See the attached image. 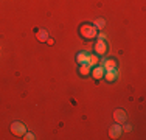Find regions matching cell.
Listing matches in <instances>:
<instances>
[{"label": "cell", "instance_id": "1", "mask_svg": "<svg viewBox=\"0 0 146 140\" xmlns=\"http://www.w3.org/2000/svg\"><path fill=\"white\" fill-rule=\"evenodd\" d=\"M79 34H81L84 39H93V37L98 36V33H96V27L90 25V23L81 25V28H79Z\"/></svg>", "mask_w": 146, "mask_h": 140}, {"label": "cell", "instance_id": "7", "mask_svg": "<svg viewBox=\"0 0 146 140\" xmlns=\"http://www.w3.org/2000/svg\"><path fill=\"white\" fill-rule=\"evenodd\" d=\"M89 58H90V53H87V51H79L78 56H76V62H78L79 65L89 64Z\"/></svg>", "mask_w": 146, "mask_h": 140}, {"label": "cell", "instance_id": "4", "mask_svg": "<svg viewBox=\"0 0 146 140\" xmlns=\"http://www.w3.org/2000/svg\"><path fill=\"white\" fill-rule=\"evenodd\" d=\"M113 120H115V123H124V121L127 120V114L126 111L123 109H117L113 112Z\"/></svg>", "mask_w": 146, "mask_h": 140}, {"label": "cell", "instance_id": "13", "mask_svg": "<svg viewBox=\"0 0 146 140\" xmlns=\"http://www.w3.org/2000/svg\"><path fill=\"white\" fill-rule=\"evenodd\" d=\"M93 25H95L96 28H100V30H103V28L106 27V20H104L103 17H100V19H96L95 22H93Z\"/></svg>", "mask_w": 146, "mask_h": 140}, {"label": "cell", "instance_id": "6", "mask_svg": "<svg viewBox=\"0 0 146 140\" xmlns=\"http://www.w3.org/2000/svg\"><path fill=\"white\" fill-rule=\"evenodd\" d=\"M121 132H123V129H121V126L120 125H112L109 128V135L112 139H118L121 135Z\"/></svg>", "mask_w": 146, "mask_h": 140}, {"label": "cell", "instance_id": "15", "mask_svg": "<svg viewBox=\"0 0 146 140\" xmlns=\"http://www.w3.org/2000/svg\"><path fill=\"white\" fill-rule=\"evenodd\" d=\"M25 139L27 140H33L34 139V134H33V132H25Z\"/></svg>", "mask_w": 146, "mask_h": 140}, {"label": "cell", "instance_id": "14", "mask_svg": "<svg viewBox=\"0 0 146 140\" xmlns=\"http://www.w3.org/2000/svg\"><path fill=\"white\" fill-rule=\"evenodd\" d=\"M121 129H123L124 132H131L132 131V126L131 125H124V126H121Z\"/></svg>", "mask_w": 146, "mask_h": 140}, {"label": "cell", "instance_id": "10", "mask_svg": "<svg viewBox=\"0 0 146 140\" xmlns=\"http://www.w3.org/2000/svg\"><path fill=\"white\" fill-rule=\"evenodd\" d=\"M103 67L104 70H109V69H117V62L115 59H106V61H103Z\"/></svg>", "mask_w": 146, "mask_h": 140}, {"label": "cell", "instance_id": "12", "mask_svg": "<svg viewBox=\"0 0 146 140\" xmlns=\"http://www.w3.org/2000/svg\"><path fill=\"white\" fill-rule=\"evenodd\" d=\"M79 73H81L82 76H87L89 73H90V67H89V64H81V65H79Z\"/></svg>", "mask_w": 146, "mask_h": 140}, {"label": "cell", "instance_id": "16", "mask_svg": "<svg viewBox=\"0 0 146 140\" xmlns=\"http://www.w3.org/2000/svg\"><path fill=\"white\" fill-rule=\"evenodd\" d=\"M98 39H101V41H104V39H106V34H104V33H100Z\"/></svg>", "mask_w": 146, "mask_h": 140}, {"label": "cell", "instance_id": "9", "mask_svg": "<svg viewBox=\"0 0 146 140\" xmlns=\"http://www.w3.org/2000/svg\"><path fill=\"white\" fill-rule=\"evenodd\" d=\"M36 37H37V41H40V42H47L48 31L47 30H37L36 31Z\"/></svg>", "mask_w": 146, "mask_h": 140}, {"label": "cell", "instance_id": "3", "mask_svg": "<svg viewBox=\"0 0 146 140\" xmlns=\"http://www.w3.org/2000/svg\"><path fill=\"white\" fill-rule=\"evenodd\" d=\"M106 51H107V44H106V41L98 39V41H96V44H95V53L100 55V56H103V55H106Z\"/></svg>", "mask_w": 146, "mask_h": 140}, {"label": "cell", "instance_id": "5", "mask_svg": "<svg viewBox=\"0 0 146 140\" xmlns=\"http://www.w3.org/2000/svg\"><path fill=\"white\" fill-rule=\"evenodd\" d=\"M104 79H106L107 83H113L115 79L118 78V72H117V69H109V70H106L104 72V76H103Z\"/></svg>", "mask_w": 146, "mask_h": 140}, {"label": "cell", "instance_id": "17", "mask_svg": "<svg viewBox=\"0 0 146 140\" xmlns=\"http://www.w3.org/2000/svg\"><path fill=\"white\" fill-rule=\"evenodd\" d=\"M47 42H48L50 45H53V44H54V41H53V39H47Z\"/></svg>", "mask_w": 146, "mask_h": 140}, {"label": "cell", "instance_id": "11", "mask_svg": "<svg viewBox=\"0 0 146 140\" xmlns=\"http://www.w3.org/2000/svg\"><path fill=\"white\" fill-rule=\"evenodd\" d=\"M98 61H100L98 55H90V58H89V67H95V65H98Z\"/></svg>", "mask_w": 146, "mask_h": 140}, {"label": "cell", "instance_id": "8", "mask_svg": "<svg viewBox=\"0 0 146 140\" xmlns=\"http://www.w3.org/2000/svg\"><path fill=\"white\" fill-rule=\"evenodd\" d=\"M104 72H106V70H104L103 65H95L93 70H92V75H93V78H95V79H101L104 76Z\"/></svg>", "mask_w": 146, "mask_h": 140}, {"label": "cell", "instance_id": "2", "mask_svg": "<svg viewBox=\"0 0 146 140\" xmlns=\"http://www.w3.org/2000/svg\"><path fill=\"white\" fill-rule=\"evenodd\" d=\"M11 132L17 137H22V135H25L27 132V128L23 123H20V121H14V123L11 125Z\"/></svg>", "mask_w": 146, "mask_h": 140}]
</instances>
